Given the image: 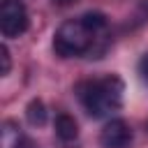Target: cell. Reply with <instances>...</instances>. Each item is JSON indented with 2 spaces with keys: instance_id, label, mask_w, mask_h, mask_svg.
Returning a JSON list of instances; mask_svg holds the SVG:
<instances>
[{
  "instance_id": "10",
  "label": "cell",
  "mask_w": 148,
  "mask_h": 148,
  "mask_svg": "<svg viewBox=\"0 0 148 148\" xmlns=\"http://www.w3.org/2000/svg\"><path fill=\"white\" fill-rule=\"evenodd\" d=\"M56 5H60V7H67V5H72V2H76V0H53Z\"/></svg>"
},
{
  "instance_id": "1",
  "label": "cell",
  "mask_w": 148,
  "mask_h": 148,
  "mask_svg": "<svg viewBox=\"0 0 148 148\" xmlns=\"http://www.w3.org/2000/svg\"><path fill=\"white\" fill-rule=\"evenodd\" d=\"M123 92H125V83L116 74L92 79V81H83V83L76 86L79 102L92 118H104L111 111L120 109Z\"/></svg>"
},
{
  "instance_id": "4",
  "label": "cell",
  "mask_w": 148,
  "mask_h": 148,
  "mask_svg": "<svg viewBox=\"0 0 148 148\" xmlns=\"http://www.w3.org/2000/svg\"><path fill=\"white\" fill-rule=\"evenodd\" d=\"M102 148H130L132 143V127L123 118H111L99 132Z\"/></svg>"
},
{
  "instance_id": "7",
  "label": "cell",
  "mask_w": 148,
  "mask_h": 148,
  "mask_svg": "<svg viewBox=\"0 0 148 148\" xmlns=\"http://www.w3.org/2000/svg\"><path fill=\"white\" fill-rule=\"evenodd\" d=\"M25 120L32 125V127H42L46 123V106L42 99H30L28 106H25Z\"/></svg>"
},
{
  "instance_id": "5",
  "label": "cell",
  "mask_w": 148,
  "mask_h": 148,
  "mask_svg": "<svg viewBox=\"0 0 148 148\" xmlns=\"http://www.w3.org/2000/svg\"><path fill=\"white\" fill-rule=\"evenodd\" d=\"M30 148L32 143L25 139V134L21 132L18 123L14 120H5L2 123V148Z\"/></svg>"
},
{
  "instance_id": "2",
  "label": "cell",
  "mask_w": 148,
  "mask_h": 148,
  "mask_svg": "<svg viewBox=\"0 0 148 148\" xmlns=\"http://www.w3.org/2000/svg\"><path fill=\"white\" fill-rule=\"evenodd\" d=\"M97 39H99V32H95V30L86 23V18L79 16V18H72V21H65V23L56 30L53 49H56L58 56L72 58V56L88 53Z\"/></svg>"
},
{
  "instance_id": "6",
  "label": "cell",
  "mask_w": 148,
  "mask_h": 148,
  "mask_svg": "<svg viewBox=\"0 0 148 148\" xmlns=\"http://www.w3.org/2000/svg\"><path fill=\"white\" fill-rule=\"evenodd\" d=\"M56 134H58L65 143L74 141V139L79 136V125H76V120H74L69 113H60V116L56 118Z\"/></svg>"
},
{
  "instance_id": "3",
  "label": "cell",
  "mask_w": 148,
  "mask_h": 148,
  "mask_svg": "<svg viewBox=\"0 0 148 148\" xmlns=\"http://www.w3.org/2000/svg\"><path fill=\"white\" fill-rule=\"evenodd\" d=\"M28 30V12L21 0H2L0 2V32L7 39L21 37Z\"/></svg>"
},
{
  "instance_id": "8",
  "label": "cell",
  "mask_w": 148,
  "mask_h": 148,
  "mask_svg": "<svg viewBox=\"0 0 148 148\" xmlns=\"http://www.w3.org/2000/svg\"><path fill=\"white\" fill-rule=\"evenodd\" d=\"M0 60H2V69H0V74L5 76V74H9V69H12V58H9V49H7V44L0 46Z\"/></svg>"
},
{
  "instance_id": "9",
  "label": "cell",
  "mask_w": 148,
  "mask_h": 148,
  "mask_svg": "<svg viewBox=\"0 0 148 148\" xmlns=\"http://www.w3.org/2000/svg\"><path fill=\"white\" fill-rule=\"evenodd\" d=\"M139 72H141V76L148 81V53H146V56L139 60Z\"/></svg>"
}]
</instances>
